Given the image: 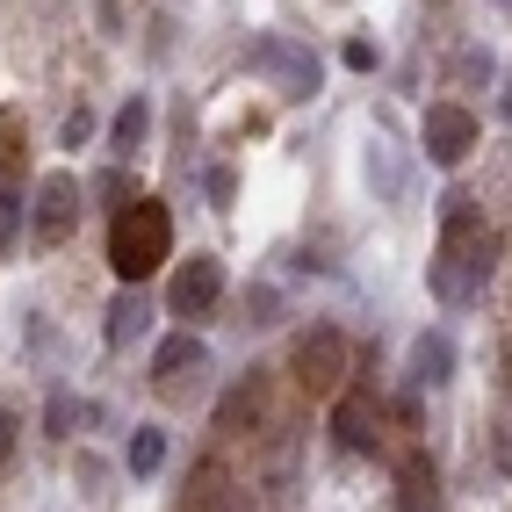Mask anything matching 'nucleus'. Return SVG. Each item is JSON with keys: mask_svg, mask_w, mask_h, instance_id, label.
<instances>
[{"mask_svg": "<svg viewBox=\"0 0 512 512\" xmlns=\"http://www.w3.org/2000/svg\"><path fill=\"white\" fill-rule=\"evenodd\" d=\"M347 361H354V347H347V332H339V325H311L289 347V375H296V390H311V397H339Z\"/></svg>", "mask_w": 512, "mask_h": 512, "instance_id": "7ed1b4c3", "label": "nucleus"}, {"mask_svg": "<svg viewBox=\"0 0 512 512\" xmlns=\"http://www.w3.org/2000/svg\"><path fill=\"white\" fill-rule=\"evenodd\" d=\"M166 253H174V217H166L159 195H130L116 224H109V267L116 282H145L166 267Z\"/></svg>", "mask_w": 512, "mask_h": 512, "instance_id": "f03ea898", "label": "nucleus"}, {"mask_svg": "<svg viewBox=\"0 0 512 512\" xmlns=\"http://www.w3.org/2000/svg\"><path fill=\"white\" fill-rule=\"evenodd\" d=\"M339 58H347L354 73H375V44H368V37H347V51H339Z\"/></svg>", "mask_w": 512, "mask_h": 512, "instance_id": "a211bd4d", "label": "nucleus"}, {"mask_svg": "<svg viewBox=\"0 0 512 512\" xmlns=\"http://www.w3.org/2000/svg\"><path fill=\"white\" fill-rule=\"evenodd\" d=\"M123 462H130V476H152V469L166 462V433H159V426H138V433H130V455H123Z\"/></svg>", "mask_w": 512, "mask_h": 512, "instance_id": "4468645a", "label": "nucleus"}, {"mask_svg": "<svg viewBox=\"0 0 512 512\" xmlns=\"http://www.w3.org/2000/svg\"><path fill=\"white\" fill-rule=\"evenodd\" d=\"M195 512H260V505H253V498H246V491H231V484H224V491H217V498H202V505H195Z\"/></svg>", "mask_w": 512, "mask_h": 512, "instance_id": "dca6fc26", "label": "nucleus"}, {"mask_svg": "<svg viewBox=\"0 0 512 512\" xmlns=\"http://www.w3.org/2000/svg\"><path fill=\"white\" fill-rule=\"evenodd\" d=\"M217 296H224V260H217V253H195V260H181L174 289H166L174 318H210V311H217Z\"/></svg>", "mask_w": 512, "mask_h": 512, "instance_id": "39448f33", "label": "nucleus"}, {"mask_svg": "<svg viewBox=\"0 0 512 512\" xmlns=\"http://www.w3.org/2000/svg\"><path fill=\"white\" fill-rule=\"evenodd\" d=\"M505 8H512V0H505Z\"/></svg>", "mask_w": 512, "mask_h": 512, "instance_id": "5701e85b", "label": "nucleus"}, {"mask_svg": "<svg viewBox=\"0 0 512 512\" xmlns=\"http://www.w3.org/2000/svg\"><path fill=\"white\" fill-rule=\"evenodd\" d=\"M138 332H145V296H138V282H123V296L109 303V347H130Z\"/></svg>", "mask_w": 512, "mask_h": 512, "instance_id": "f8f14e48", "label": "nucleus"}, {"mask_svg": "<svg viewBox=\"0 0 512 512\" xmlns=\"http://www.w3.org/2000/svg\"><path fill=\"white\" fill-rule=\"evenodd\" d=\"M455 80H491V51H462L455 58Z\"/></svg>", "mask_w": 512, "mask_h": 512, "instance_id": "f3484780", "label": "nucleus"}, {"mask_svg": "<svg viewBox=\"0 0 512 512\" xmlns=\"http://www.w3.org/2000/svg\"><path fill=\"white\" fill-rule=\"evenodd\" d=\"M332 440H339V448H375V404L368 397H339L332 404Z\"/></svg>", "mask_w": 512, "mask_h": 512, "instance_id": "1a4fd4ad", "label": "nucleus"}, {"mask_svg": "<svg viewBox=\"0 0 512 512\" xmlns=\"http://www.w3.org/2000/svg\"><path fill=\"white\" fill-rule=\"evenodd\" d=\"M188 368H202V339H195V332H174V339H159V354H152V375H159V383L174 390Z\"/></svg>", "mask_w": 512, "mask_h": 512, "instance_id": "9d476101", "label": "nucleus"}, {"mask_svg": "<svg viewBox=\"0 0 512 512\" xmlns=\"http://www.w3.org/2000/svg\"><path fill=\"white\" fill-rule=\"evenodd\" d=\"M246 318H253V325H275V289H253V296H246Z\"/></svg>", "mask_w": 512, "mask_h": 512, "instance_id": "6ab92c4d", "label": "nucleus"}, {"mask_svg": "<svg viewBox=\"0 0 512 512\" xmlns=\"http://www.w3.org/2000/svg\"><path fill=\"white\" fill-rule=\"evenodd\" d=\"M87 138H94V116L73 109V123H65V145H87Z\"/></svg>", "mask_w": 512, "mask_h": 512, "instance_id": "aec40b11", "label": "nucleus"}, {"mask_svg": "<svg viewBox=\"0 0 512 512\" xmlns=\"http://www.w3.org/2000/svg\"><path fill=\"white\" fill-rule=\"evenodd\" d=\"M448 375H455V339L448 332H419L412 339V383L419 390H440Z\"/></svg>", "mask_w": 512, "mask_h": 512, "instance_id": "6e6552de", "label": "nucleus"}, {"mask_svg": "<svg viewBox=\"0 0 512 512\" xmlns=\"http://www.w3.org/2000/svg\"><path fill=\"white\" fill-rule=\"evenodd\" d=\"M253 65L282 87V101H311L318 94V58H311V44H296V37H260Z\"/></svg>", "mask_w": 512, "mask_h": 512, "instance_id": "20e7f679", "label": "nucleus"}, {"mask_svg": "<svg viewBox=\"0 0 512 512\" xmlns=\"http://www.w3.org/2000/svg\"><path fill=\"white\" fill-rule=\"evenodd\" d=\"M145 130H152V109H145V94H138V101H123L116 123H109V152H116V159H130V152L145 145Z\"/></svg>", "mask_w": 512, "mask_h": 512, "instance_id": "9b49d317", "label": "nucleus"}, {"mask_svg": "<svg viewBox=\"0 0 512 512\" xmlns=\"http://www.w3.org/2000/svg\"><path fill=\"white\" fill-rule=\"evenodd\" d=\"M253 419H260V383H238L224 397V412H217V433H246Z\"/></svg>", "mask_w": 512, "mask_h": 512, "instance_id": "ddd939ff", "label": "nucleus"}, {"mask_svg": "<svg viewBox=\"0 0 512 512\" xmlns=\"http://www.w3.org/2000/svg\"><path fill=\"white\" fill-rule=\"evenodd\" d=\"M29 224H37L44 246L73 238V224H80V181H73V174H44V181H37V210H29Z\"/></svg>", "mask_w": 512, "mask_h": 512, "instance_id": "0eeeda50", "label": "nucleus"}, {"mask_svg": "<svg viewBox=\"0 0 512 512\" xmlns=\"http://www.w3.org/2000/svg\"><path fill=\"white\" fill-rule=\"evenodd\" d=\"M404 512H433V462H404Z\"/></svg>", "mask_w": 512, "mask_h": 512, "instance_id": "2eb2a0df", "label": "nucleus"}, {"mask_svg": "<svg viewBox=\"0 0 512 512\" xmlns=\"http://www.w3.org/2000/svg\"><path fill=\"white\" fill-rule=\"evenodd\" d=\"M426 282H433V296L448 303V311H469V303L484 296V282H491V224L469 210V195H448Z\"/></svg>", "mask_w": 512, "mask_h": 512, "instance_id": "f257e3e1", "label": "nucleus"}, {"mask_svg": "<svg viewBox=\"0 0 512 512\" xmlns=\"http://www.w3.org/2000/svg\"><path fill=\"white\" fill-rule=\"evenodd\" d=\"M426 159L433 166H462L469 159V145H476V116L469 109H455V101H433V109H426Z\"/></svg>", "mask_w": 512, "mask_h": 512, "instance_id": "423d86ee", "label": "nucleus"}, {"mask_svg": "<svg viewBox=\"0 0 512 512\" xmlns=\"http://www.w3.org/2000/svg\"><path fill=\"white\" fill-rule=\"evenodd\" d=\"M498 116H505V130H512V87H505V94H498Z\"/></svg>", "mask_w": 512, "mask_h": 512, "instance_id": "4be33fe9", "label": "nucleus"}, {"mask_svg": "<svg viewBox=\"0 0 512 512\" xmlns=\"http://www.w3.org/2000/svg\"><path fill=\"white\" fill-rule=\"evenodd\" d=\"M8 455H15V412H0V469H8Z\"/></svg>", "mask_w": 512, "mask_h": 512, "instance_id": "412c9836", "label": "nucleus"}]
</instances>
